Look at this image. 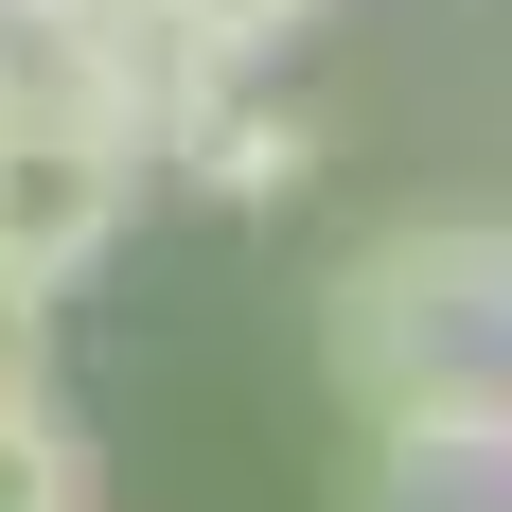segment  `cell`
Listing matches in <instances>:
<instances>
[{
  "mask_svg": "<svg viewBox=\"0 0 512 512\" xmlns=\"http://www.w3.org/2000/svg\"><path fill=\"white\" fill-rule=\"evenodd\" d=\"M336 389H442V371H512V212H442V230H371L336 265Z\"/></svg>",
  "mask_w": 512,
  "mask_h": 512,
  "instance_id": "cell-1",
  "label": "cell"
},
{
  "mask_svg": "<svg viewBox=\"0 0 512 512\" xmlns=\"http://www.w3.org/2000/svg\"><path fill=\"white\" fill-rule=\"evenodd\" d=\"M159 159L106 124V106H53V89H0V283H89L124 248V212H142Z\"/></svg>",
  "mask_w": 512,
  "mask_h": 512,
  "instance_id": "cell-2",
  "label": "cell"
},
{
  "mask_svg": "<svg viewBox=\"0 0 512 512\" xmlns=\"http://www.w3.org/2000/svg\"><path fill=\"white\" fill-rule=\"evenodd\" d=\"M354 512H512V371L354 407Z\"/></svg>",
  "mask_w": 512,
  "mask_h": 512,
  "instance_id": "cell-3",
  "label": "cell"
},
{
  "mask_svg": "<svg viewBox=\"0 0 512 512\" xmlns=\"http://www.w3.org/2000/svg\"><path fill=\"white\" fill-rule=\"evenodd\" d=\"M177 177H195V195H230V212H283V195L318 177V124H301L283 89H230L195 142H177Z\"/></svg>",
  "mask_w": 512,
  "mask_h": 512,
  "instance_id": "cell-4",
  "label": "cell"
},
{
  "mask_svg": "<svg viewBox=\"0 0 512 512\" xmlns=\"http://www.w3.org/2000/svg\"><path fill=\"white\" fill-rule=\"evenodd\" d=\"M0 512H89V424L53 407H0Z\"/></svg>",
  "mask_w": 512,
  "mask_h": 512,
  "instance_id": "cell-5",
  "label": "cell"
},
{
  "mask_svg": "<svg viewBox=\"0 0 512 512\" xmlns=\"http://www.w3.org/2000/svg\"><path fill=\"white\" fill-rule=\"evenodd\" d=\"M142 18L177 53H212V71H283V36H301L318 0H142Z\"/></svg>",
  "mask_w": 512,
  "mask_h": 512,
  "instance_id": "cell-6",
  "label": "cell"
},
{
  "mask_svg": "<svg viewBox=\"0 0 512 512\" xmlns=\"http://www.w3.org/2000/svg\"><path fill=\"white\" fill-rule=\"evenodd\" d=\"M36 389H53V301L0 283V407H36Z\"/></svg>",
  "mask_w": 512,
  "mask_h": 512,
  "instance_id": "cell-7",
  "label": "cell"
},
{
  "mask_svg": "<svg viewBox=\"0 0 512 512\" xmlns=\"http://www.w3.org/2000/svg\"><path fill=\"white\" fill-rule=\"evenodd\" d=\"M71 18H142V0H0V36H71Z\"/></svg>",
  "mask_w": 512,
  "mask_h": 512,
  "instance_id": "cell-8",
  "label": "cell"
},
{
  "mask_svg": "<svg viewBox=\"0 0 512 512\" xmlns=\"http://www.w3.org/2000/svg\"><path fill=\"white\" fill-rule=\"evenodd\" d=\"M0 89H18V71H0Z\"/></svg>",
  "mask_w": 512,
  "mask_h": 512,
  "instance_id": "cell-9",
  "label": "cell"
}]
</instances>
